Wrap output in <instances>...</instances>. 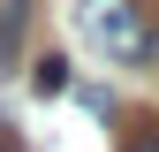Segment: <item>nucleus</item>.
Wrapping results in <instances>:
<instances>
[{
    "label": "nucleus",
    "instance_id": "7ed1b4c3",
    "mask_svg": "<svg viewBox=\"0 0 159 152\" xmlns=\"http://www.w3.org/2000/svg\"><path fill=\"white\" fill-rule=\"evenodd\" d=\"M30 91H38V99H61V91H68V61H61V53H46V61L30 69Z\"/></svg>",
    "mask_w": 159,
    "mask_h": 152
},
{
    "label": "nucleus",
    "instance_id": "39448f33",
    "mask_svg": "<svg viewBox=\"0 0 159 152\" xmlns=\"http://www.w3.org/2000/svg\"><path fill=\"white\" fill-rule=\"evenodd\" d=\"M0 152H23V137H15V122H0Z\"/></svg>",
    "mask_w": 159,
    "mask_h": 152
},
{
    "label": "nucleus",
    "instance_id": "f257e3e1",
    "mask_svg": "<svg viewBox=\"0 0 159 152\" xmlns=\"http://www.w3.org/2000/svg\"><path fill=\"white\" fill-rule=\"evenodd\" d=\"M76 31H84L91 53H106L121 69L159 61V23H152L144 0H76Z\"/></svg>",
    "mask_w": 159,
    "mask_h": 152
},
{
    "label": "nucleus",
    "instance_id": "20e7f679",
    "mask_svg": "<svg viewBox=\"0 0 159 152\" xmlns=\"http://www.w3.org/2000/svg\"><path fill=\"white\" fill-rule=\"evenodd\" d=\"M121 152H159V114H129V129H121Z\"/></svg>",
    "mask_w": 159,
    "mask_h": 152
},
{
    "label": "nucleus",
    "instance_id": "f03ea898",
    "mask_svg": "<svg viewBox=\"0 0 159 152\" xmlns=\"http://www.w3.org/2000/svg\"><path fill=\"white\" fill-rule=\"evenodd\" d=\"M23 31H30V0H0V76L23 53Z\"/></svg>",
    "mask_w": 159,
    "mask_h": 152
}]
</instances>
